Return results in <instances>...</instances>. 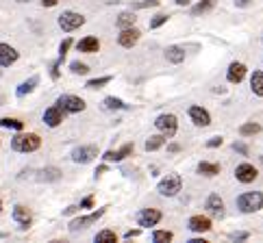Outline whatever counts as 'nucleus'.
Returning a JSON list of instances; mask_svg holds the SVG:
<instances>
[{
	"label": "nucleus",
	"mask_w": 263,
	"mask_h": 243,
	"mask_svg": "<svg viewBox=\"0 0 263 243\" xmlns=\"http://www.w3.org/2000/svg\"><path fill=\"white\" fill-rule=\"evenodd\" d=\"M257 174H259V172H257V167H255V165H250V163H241V165L235 167V178H237L239 183H243V185L255 183Z\"/></svg>",
	"instance_id": "obj_12"
},
{
	"label": "nucleus",
	"mask_w": 263,
	"mask_h": 243,
	"mask_svg": "<svg viewBox=\"0 0 263 243\" xmlns=\"http://www.w3.org/2000/svg\"><path fill=\"white\" fill-rule=\"evenodd\" d=\"M252 3V0H235V5H237V7H248Z\"/></svg>",
	"instance_id": "obj_45"
},
{
	"label": "nucleus",
	"mask_w": 263,
	"mask_h": 243,
	"mask_svg": "<svg viewBox=\"0 0 263 243\" xmlns=\"http://www.w3.org/2000/svg\"><path fill=\"white\" fill-rule=\"evenodd\" d=\"M187 228L192 232H209L211 230V219L209 217H202V215H194L187 221Z\"/></svg>",
	"instance_id": "obj_18"
},
{
	"label": "nucleus",
	"mask_w": 263,
	"mask_h": 243,
	"mask_svg": "<svg viewBox=\"0 0 263 243\" xmlns=\"http://www.w3.org/2000/svg\"><path fill=\"white\" fill-rule=\"evenodd\" d=\"M57 3H59V0H42V5H44V7H54Z\"/></svg>",
	"instance_id": "obj_46"
},
{
	"label": "nucleus",
	"mask_w": 263,
	"mask_h": 243,
	"mask_svg": "<svg viewBox=\"0 0 263 243\" xmlns=\"http://www.w3.org/2000/svg\"><path fill=\"white\" fill-rule=\"evenodd\" d=\"M165 59L170 63H183L185 61V48H181V46H167Z\"/></svg>",
	"instance_id": "obj_22"
},
{
	"label": "nucleus",
	"mask_w": 263,
	"mask_h": 243,
	"mask_svg": "<svg viewBox=\"0 0 263 243\" xmlns=\"http://www.w3.org/2000/svg\"><path fill=\"white\" fill-rule=\"evenodd\" d=\"M105 109H109V111H122V109H126V105L122 102L120 98H114V96H109V98H105Z\"/></svg>",
	"instance_id": "obj_30"
},
{
	"label": "nucleus",
	"mask_w": 263,
	"mask_h": 243,
	"mask_svg": "<svg viewBox=\"0 0 263 243\" xmlns=\"http://www.w3.org/2000/svg\"><path fill=\"white\" fill-rule=\"evenodd\" d=\"M0 213H3V200H0Z\"/></svg>",
	"instance_id": "obj_50"
},
{
	"label": "nucleus",
	"mask_w": 263,
	"mask_h": 243,
	"mask_svg": "<svg viewBox=\"0 0 263 243\" xmlns=\"http://www.w3.org/2000/svg\"><path fill=\"white\" fill-rule=\"evenodd\" d=\"M246 78V65L243 63H231L229 65V70H227V80L233 83V85H239V83Z\"/></svg>",
	"instance_id": "obj_16"
},
{
	"label": "nucleus",
	"mask_w": 263,
	"mask_h": 243,
	"mask_svg": "<svg viewBox=\"0 0 263 243\" xmlns=\"http://www.w3.org/2000/svg\"><path fill=\"white\" fill-rule=\"evenodd\" d=\"M91 207H93V195H87V198L81 202V209H91Z\"/></svg>",
	"instance_id": "obj_42"
},
{
	"label": "nucleus",
	"mask_w": 263,
	"mask_h": 243,
	"mask_svg": "<svg viewBox=\"0 0 263 243\" xmlns=\"http://www.w3.org/2000/svg\"><path fill=\"white\" fill-rule=\"evenodd\" d=\"M135 13L133 11H124V13H120L118 15V20H116V26L118 29H128V26H133L135 24Z\"/></svg>",
	"instance_id": "obj_26"
},
{
	"label": "nucleus",
	"mask_w": 263,
	"mask_h": 243,
	"mask_svg": "<svg viewBox=\"0 0 263 243\" xmlns=\"http://www.w3.org/2000/svg\"><path fill=\"white\" fill-rule=\"evenodd\" d=\"M220 170H222V167L218 163H206V161L198 163V167H196V172L202 174V176H218Z\"/></svg>",
	"instance_id": "obj_23"
},
{
	"label": "nucleus",
	"mask_w": 263,
	"mask_h": 243,
	"mask_svg": "<svg viewBox=\"0 0 263 243\" xmlns=\"http://www.w3.org/2000/svg\"><path fill=\"white\" fill-rule=\"evenodd\" d=\"M102 215H105V209H98V211H93L91 215H83V217H77V219H72L70 221V232H79V230H85L87 226H91L93 221H98Z\"/></svg>",
	"instance_id": "obj_8"
},
{
	"label": "nucleus",
	"mask_w": 263,
	"mask_h": 243,
	"mask_svg": "<svg viewBox=\"0 0 263 243\" xmlns=\"http://www.w3.org/2000/svg\"><path fill=\"white\" fill-rule=\"evenodd\" d=\"M174 3H176L178 7H187V5H190V0H174Z\"/></svg>",
	"instance_id": "obj_49"
},
{
	"label": "nucleus",
	"mask_w": 263,
	"mask_h": 243,
	"mask_svg": "<svg viewBox=\"0 0 263 243\" xmlns=\"http://www.w3.org/2000/svg\"><path fill=\"white\" fill-rule=\"evenodd\" d=\"M13 221L17 224L20 228H31V224H33V213L29 207H24V204H15L13 207Z\"/></svg>",
	"instance_id": "obj_10"
},
{
	"label": "nucleus",
	"mask_w": 263,
	"mask_h": 243,
	"mask_svg": "<svg viewBox=\"0 0 263 243\" xmlns=\"http://www.w3.org/2000/svg\"><path fill=\"white\" fill-rule=\"evenodd\" d=\"M183 189V178L178 174H167L165 178L157 185V191L163 195V198H174V195Z\"/></svg>",
	"instance_id": "obj_3"
},
{
	"label": "nucleus",
	"mask_w": 263,
	"mask_h": 243,
	"mask_svg": "<svg viewBox=\"0 0 263 243\" xmlns=\"http://www.w3.org/2000/svg\"><path fill=\"white\" fill-rule=\"evenodd\" d=\"M139 232H142V230H128L124 235V239H135V237H139Z\"/></svg>",
	"instance_id": "obj_43"
},
{
	"label": "nucleus",
	"mask_w": 263,
	"mask_h": 243,
	"mask_svg": "<svg viewBox=\"0 0 263 243\" xmlns=\"http://www.w3.org/2000/svg\"><path fill=\"white\" fill-rule=\"evenodd\" d=\"M159 0H142V3H135V9H148V7H157Z\"/></svg>",
	"instance_id": "obj_38"
},
{
	"label": "nucleus",
	"mask_w": 263,
	"mask_h": 243,
	"mask_svg": "<svg viewBox=\"0 0 263 243\" xmlns=\"http://www.w3.org/2000/svg\"><path fill=\"white\" fill-rule=\"evenodd\" d=\"M105 172H107V165H100V167H98V170H96V178H98V176H100V174H105Z\"/></svg>",
	"instance_id": "obj_48"
},
{
	"label": "nucleus",
	"mask_w": 263,
	"mask_h": 243,
	"mask_svg": "<svg viewBox=\"0 0 263 243\" xmlns=\"http://www.w3.org/2000/svg\"><path fill=\"white\" fill-rule=\"evenodd\" d=\"M206 211H209L213 217H224V200L218 193H211L206 198Z\"/></svg>",
	"instance_id": "obj_19"
},
{
	"label": "nucleus",
	"mask_w": 263,
	"mask_h": 243,
	"mask_svg": "<svg viewBox=\"0 0 263 243\" xmlns=\"http://www.w3.org/2000/svg\"><path fill=\"white\" fill-rule=\"evenodd\" d=\"M40 146H42V139H40V135H35V133H20V135H15L11 139V148L15 152H22V154L40 150Z\"/></svg>",
	"instance_id": "obj_1"
},
{
	"label": "nucleus",
	"mask_w": 263,
	"mask_h": 243,
	"mask_svg": "<svg viewBox=\"0 0 263 243\" xmlns=\"http://www.w3.org/2000/svg\"><path fill=\"white\" fill-rule=\"evenodd\" d=\"M61 178V170L59 167H44L40 172V180H46V183H54Z\"/></svg>",
	"instance_id": "obj_25"
},
{
	"label": "nucleus",
	"mask_w": 263,
	"mask_h": 243,
	"mask_svg": "<svg viewBox=\"0 0 263 243\" xmlns=\"http://www.w3.org/2000/svg\"><path fill=\"white\" fill-rule=\"evenodd\" d=\"M77 48H79V52H85V54H93V52H98L100 50V42L96 39V37H85V39H81L79 44H77Z\"/></svg>",
	"instance_id": "obj_20"
},
{
	"label": "nucleus",
	"mask_w": 263,
	"mask_h": 243,
	"mask_svg": "<svg viewBox=\"0 0 263 243\" xmlns=\"http://www.w3.org/2000/svg\"><path fill=\"white\" fill-rule=\"evenodd\" d=\"M57 22H59V29L63 33H72V31H77L85 24V17H83L81 13H77V11H63Z\"/></svg>",
	"instance_id": "obj_4"
},
{
	"label": "nucleus",
	"mask_w": 263,
	"mask_h": 243,
	"mask_svg": "<svg viewBox=\"0 0 263 243\" xmlns=\"http://www.w3.org/2000/svg\"><path fill=\"white\" fill-rule=\"evenodd\" d=\"M250 89H252V93L255 96H261L263 98V72L259 70V72H255L250 76Z\"/></svg>",
	"instance_id": "obj_24"
},
{
	"label": "nucleus",
	"mask_w": 263,
	"mask_h": 243,
	"mask_svg": "<svg viewBox=\"0 0 263 243\" xmlns=\"http://www.w3.org/2000/svg\"><path fill=\"white\" fill-rule=\"evenodd\" d=\"M233 150H235V152H239L241 156H248V148L243 146L241 141H235V144H233Z\"/></svg>",
	"instance_id": "obj_39"
},
{
	"label": "nucleus",
	"mask_w": 263,
	"mask_h": 243,
	"mask_svg": "<svg viewBox=\"0 0 263 243\" xmlns=\"http://www.w3.org/2000/svg\"><path fill=\"white\" fill-rule=\"evenodd\" d=\"M37 85H40V76H31L29 80H24V83H20V85H17L15 96H17V98L29 96V93H33V91H35V87H37Z\"/></svg>",
	"instance_id": "obj_21"
},
{
	"label": "nucleus",
	"mask_w": 263,
	"mask_h": 243,
	"mask_svg": "<svg viewBox=\"0 0 263 243\" xmlns=\"http://www.w3.org/2000/svg\"><path fill=\"white\" fill-rule=\"evenodd\" d=\"M111 83V76H102V78H93V80H87V89H100V87H105Z\"/></svg>",
	"instance_id": "obj_34"
},
{
	"label": "nucleus",
	"mask_w": 263,
	"mask_h": 243,
	"mask_svg": "<svg viewBox=\"0 0 263 243\" xmlns=\"http://www.w3.org/2000/svg\"><path fill=\"white\" fill-rule=\"evenodd\" d=\"M0 126H3V128H13V130H22L24 121H20L17 117H3V119H0Z\"/></svg>",
	"instance_id": "obj_31"
},
{
	"label": "nucleus",
	"mask_w": 263,
	"mask_h": 243,
	"mask_svg": "<svg viewBox=\"0 0 263 243\" xmlns=\"http://www.w3.org/2000/svg\"><path fill=\"white\" fill-rule=\"evenodd\" d=\"M172 239H174V235H172L170 230H155L153 232V241L155 243H161V241L167 243V241H172Z\"/></svg>",
	"instance_id": "obj_33"
},
{
	"label": "nucleus",
	"mask_w": 263,
	"mask_h": 243,
	"mask_svg": "<svg viewBox=\"0 0 263 243\" xmlns=\"http://www.w3.org/2000/svg\"><path fill=\"white\" fill-rule=\"evenodd\" d=\"M167 150H170V152H178V150H181V146H178V144H170V146H167Z\"/></svg>",
	"instance_id": "obj_47"
},
{
	"label": "nucleus",
	"mask_w": 263,
	"mask_h": 243,
	"mask_svg": "<svg viewBox=\"0 0 263 243\" xmlns=\"http://www.w3.org/2000/svg\"><path fill=\"white\" fill-rule=\"evenodd\" d=\"M77 211H79V207H74V204H72V207L63 209V215H72V213H77Z\"/></svg>",
	"instance_id": "obj_44"
},
{
	"label": "nucleus",
	"mask_w": 263,
	"mask_h": 243,
	"mask_svg": "<svg viewBox=\"0 0 263 243\" xmlns=\"http://www.w3.org/2000/svg\"><path fill=\"white\" fill-rule=\"evenodd\" d=\"M98 156V146H79L72 150L74 163H91Z\"/></svg>",
	"instance_id": "obj_9"
},
{
	"label": "nucleus",
	"mask_w": 263,
	"mask_h": 243,
	"mask_svg": "<svg viewBox=\"0 0 263 243\" xmlns=\"http://www.w3.org/2000/svg\"><path fill=\"white\" fill-rule=\"evenodd\" d=\"M57 105L65 111V113H81L85 111V100L79 98V96H72V93H63V96L57 98Z\"/></svg>",
	"instance_id": "obj_5"
},
{
	"label": "nucleus",
	"mask_w": 263,
	"mask_h": 243,
	"mask_svg": "<svg viewBox=\"0 0 263 243\" xmlns=\"http://www.w3.org/2000/svg\"><path fill=\"white\" fill-rule=\"evenodd\" d=\"M213 7H215V0H200V3H196L192 7V15H204V13H209Z\"/></svg>",
	"instance_id": "obj_28"
},
{
	"label": "nucleus",
	"mask_w": 263,
	"mask_h": 243,
	"mask_svg": "<svg viewBox=\"0 0 263 243\" xmlns=\"http://www.w3.org/2000/svg\"><path fill=\"white\" fill-rule=\"evenodd\" d=\"M70 70H72L74 74H81V76H85V74L89 72V65H87V63H81V61H72V63H70Z\"/></svg>",
	"instance_id": "obj_35"
},
{
	"label": "nucleus",
	"mask_w": 263,
	"mask_h": 243,
	"mask_svg": "<svg viewBox=\"0 0 263 243\" xmlns=\"http://www.w3.org/2000/svg\"><path fill=\"white\" fill-rule=\"evenodd\" d=\"M165 139H167V137H165L163 133H161V135H153V137H150L148 141H146V146H144V148H146L148 152H155V150H159V148H161V146L165 144Z\"/></svg>",
	"instance_id": "obj_29"
},
{
	"label": "nucleus",
	"mask_w": 263,
	"mask_h": 243,
	"mask_svg": "<svg viewBox=\"0 0 263 243\" xmlns=\"http://www.w3.org/2000/svg\"><path fill=\"white\" fill-rule=\"evenodd\" d=\"M65 119V111L59 107V105H52L44 111V121H46V126H50V128H57L61 121Z\"/></svg>",
	"instance_id": "obj_11"
},
{
	"label": "nucleus",
	"mask_w": 263,
	"mask_h": 243,
	"mask_svg": "<svg viewBox=\"0 0 263 243\" xmlns=\"http://www.w3.org/2000/svg\"><path fill=\"white\" fill-rule=\"evenodd\" d=\"M139 37H142V33H139L135 26H128V29H122V33L118 35V44L122 48H133L139 42Z\"/></svg>",
	"instance_id": "obj_13"
},
{
	"label": "nucleus",
	"mask_w": 263,
	"mask_h": 243,
	"mask_svg": "<svg viewBox=\"0 0 263 243\" xmlns=\"http://www.w3.org/2000/svg\"><path fill=\"white\" fill-rule=\"evenodd\" d=\"M93 241H96V243H102V241H111V243H116V241H118V235H116L114 230H100Z\"/></svg>",
	"instance_id": "obj_32"
},
{
	"label": "nucleus",
	"mask_w": 263,
	"mask_h": 243,
	"mask_svg": "<svg viewBox=\"0 0 263 243\" xmlns=\"http://www.w3.org/2000/svg\"><path fill=\"white\" fill-rule=\"evenodd\" d=\"M237 209L241 213H257L263 209V193L261 191H246L237 198Z\"/></svg>",
	"instance_id": "obj_2"
},
{
	"label": "nucleus",
	"mask_w": 263,
	"mask_h": 243,
	"mask_svg": "<svg viewBox=\"0 0 263 243\" xmlns=\"http://www.w3.org/2000/svg\"><path fill=\"white\" fill-rule=\"evenodd\" d=\"M165 22H167V15L159 13V15H155L153 20H150V29H159V26H163Z\"/></svg>",
	"instance_id": "obj_36"
},
{
	"label": "nucleus",
	"mask_w": 263,
	"mask_h": 243,
	"mask_svg": "<svg viewBox=\"0 0 263 243\" xmlns=\"http://www.w3.org/2000/svg\"><path fill=\"white\" fill-rule=\"evenodd\" d=\"M161 211L159 209H142L137 215H135V219H137V224L142 228H150V226H157L159 221H161Z\"/></svg>",
	"instance_id": "obj_6"
},
{
	"label": "nucleus",
	"mask_w": 263,
	"mask_h": 243,
	"mask_svg": "<svg viewBox=\"0 0 263 243\" xmlns=\"http://www.w3.org/2000/svg\"><path fill=\"white\" fill-rule=\"evenodd\" d=\"M155 126H157L159 130H161V133H163L167 139H172V137L176 135V130H178V121H176V117H174V115L163 113V115H159V117H157Z\"/></svg>",
	"instance_id": "obj_7"
},
{
	"label": "nucleus",
	"mask_w": 263,
	"mask_h": 243,
	"mask_svg": "<svg viewBox=\"0 0 263 243\" xmlns=\"http://www.w3.org/2000/svg\"><path fill=\"white\" fill-rule=\"evenodd\" d=\"M133 150H135L133 144H124V146L120 148V150H107L102 158H105L107 163H120V161H124L128 154H133Z\"/></svg>",
	"instance_id": "obj_14"
},
{
	"label": "nucleus",
	"mask_w": 263,
	"mask_h": 243,
	"mask_svg": "<svg viewBox=\"0 0 263 243\" xmlns=\"http://www.w3.org/2000/svg\"><path fill=\"white\" fill-rule=\"evenodd\" d=\"M190 117L196 126H209L211 124V115H209V111L198 107V105H194L190 107Z\"/></svg>",
	"instance_id": "obj_17"
},
{
	"label": "nucleus",
	"mask_w": 263,
	"mask_h": 243,
	"mask_svg": "<svg viewBox=\"0 0 263 243\" xmlns=\"http://www.w3.org/2000/svg\"><path fill=\"white\" fill-rule=\"evenodd\" d=\"M17 3H29V0H17Z\"/></svg>",
	"instance_id": "obj_51"
},
{
	"label": "nucleus",
	"mask_w": 263,
	"mask_h": 243,
	"mask_svg": "<svg viewBox=\"0 0 263 243\" xmlns=\"http://www.w3.org/2000/svg\"><path fill=\"white\" fill-rule=\"evenodd\" d=\"M70 46H72V39H70V37H68V39H63V42L59 44V57H65V54H68Z\"/></svg>",
	"instance_id": "obj_37"
},
{
	"label": "nucleus",
	"mask_w": 263,
	"mask_h": 243,
	"mask_svg": "<svg viewBox=\"0 0 263 243\" xmlns=\"http://www.w3.org/2000/svg\"><path fill=\"white\" fill-rule=\"evenodd\" d=\"M261 133V124H257V121H246V124L239 126V135L241 137H255Z\"/></svg>",
	"instance_id": "obj_27"
},
{
	"label": "nucleus",
	"mask_w": 263,
	"mask_h": 243,
	"mask_svg": "<svg viewBox=\"0 0 263 243\" xmlns=\"http://www.w3.org/2000/svg\"><path fill=\"white\" fill-rule=\"evenodd\" d=\"M17 59H20V52H17L13 46L0 42V68H7V65L15 63Z\"/></svg>",
	"instance_id": "obj_15"
},
{
	"label": "nucleus",
	"mask_w": 263,
	"mask_h": 243,
	"mask_svg": "<svg viewBox=\"0 0 263 243\" xmlns=\"http://www.w3.org/2000/svg\"><path fill=\"white\" fill-rule=\"evenodd\" d=\"M222 144H224L222 137H213V139H209V141H206V146H209V148H220Z\"/></svg>",
	"instance_id": "obj_41"
},
{
	"label": "nucleus",
	"mask_w": 263,
	"mask_h": 243,
	"mask_svg": "<svg viewBox=\"0 0 263 243\" xmlns=\"http://www.w3.org/2000/svg\"><path fill=\"white\" fill-rule=\"evenodd\" d=\"M229 239H233V241H243V239H248V232H231Z\"/></svg>",
	"instance_id": "obj_40"
}]
</instances>
